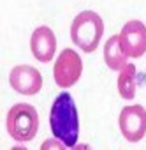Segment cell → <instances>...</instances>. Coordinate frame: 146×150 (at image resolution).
Wrapping results in <instances>:
<instances>
[{
	"label": "cell",
	"mask_w": 146,
	"mask_h": 150,
	"mask_svg": "<svg viewBox=\"0 0 146 150\" xmlns=\"http://www.w3.org/2000/svg\"><path fill=\"white\" fill-rule=\"evenodd\" d=\"M49 127L53 136L67 148H72L76 145L79 136V118L76 103L70 97V94L63 92L55 99L49 113Z\"/></svg>",
	"instance_id": "6da1fadb"
},
{
	"label": "cell",
	"mask_w": 146,
	"mask_h": 150,
	"mask_svg": "<svg viewBox=\"0 0 146 150\" xmlns=\"http://www.w3.org/2000/svg\"><path fill=\"white\" fill-rule=\"evenodd\" d=\"M6 127L14 141H32L39 129V113L32 104L20 103L14 104L6 118Z\"/></svg>",
	"instance_id": "3957f363"
},
{
	"label": "cell",
	"mask_w": 146,
	"mask_h": 150,
	"mask_svg": "<svg viewBox=\"0 0 146 150\" xmlns=\"http://www.w3.org/2000/svg\"><path fill=\"white\" fill-rule=\"evenodd\" d=\"M127 58L128 57L123 53L121 44H120V35H111L107 39V42L104 44V60H106V65L111 71H121L127 65Z\"/></svg>",
	"instance_id": "9c48e42d"
},
{
	"label": "cell",
	"mask_w": 146,
	"mask_h": 150,
	"mask_svg": "<svg viewBox=\"0 0 146 150\" xmlns=\"http://www.w3.org/2000/svg\"><path fill=\"white\" fill-rule=\"evenodd\" d=\"M9 83L21 96H35L42 88V76L35 67L21 64L13 67L9 74Z\"/></svg>",
	"instance_id": "52a82bcc"
},
{
	"label": "cell",
	"mask_w": 146,
	"mask_h": 150,
	"mask_svg": "<svg viewBox=\"0 0 146 150\" xmlns=\"http://www.w3.org/2000/svg\"><path fill=\"white\" fill-rule=\"evenodd\" d=\"M104 34V21L93 11L79 13L70 25V39L85 53H92L99 48Z\"/></svg>",
	"instance_id": "7a4b0ae2"
},
{
	"label": "cell",
	"mask_w": 146,
	"mask_h": 150,
	"mask_svg": "<svg viewBox=\"0 0 146 150\" xmlns=\"http://www.w3.org/2000/svg\"><path fill=\"white\" fill-rule=\"evenodd\" d=\"M120 44L127 57L139 58L146 53V27L139 20L127 21L120 32Z\"/></svg>",
	"instance_id": "8992f818"
},
{
	"label": "cell",
	"mask_w": 146,
	"mask_h": 150,
	"mask_svg": "<svg viewBox=\"0 0 146 150\" xmlns=\"http://www.w3.org/2000/svg\"><path fill=\"white\" fill-rule=\"evenodd\" d=\"M30 50L35 60L48 64L56 51V37L49 27H37L30 37Z\"/></svg>",
	"instance_id": "ba28073f"
},
{
	"label": "cell",
	"mask_w": 146,
	"mask_h": 150,
	"mask_svg": "<svg viewBox=\"0 0 146 150\" xmlns=\"http://www.w3.org/2000/svg\"><path fill=\"white\" fill-rule=\"evenodd\" d=\"M83 72V60L81 57L70 48H65L60 57L55 62L53 67V78L55 83L62 88H69L72 85H76L78 80L81 78Z\"/></svg>",
	"instance_id": "277c9868"
},
{
	"label": "cell",
	"mask_w": 146,
	"mask_h": 150,
	"mask_svg": "<svg viewBox=\"0 0 146 150\" xmlns=\"http://www.w3.org/2000/svg\"><path fill=\"white\" fill-rule=\"evenodd\" d=\"M118 92L123 99H134L137 81H135V65L127 64L121 71H118Z\"/></svg>",
	"instance_id": "30bf717a"
},
{
	"label": "cell",
	"mask_w": 146,
	"mask_h": 150,
	"mask_svg": "<svg viewBox=\"0 0 146 150\" xmlns=\"http://www.w3.org/2000/svg\"><path fill=\"white\" fill-rule=\"evenodd\" d=\"M123 138L130 143H137L146 134V110L141 104L125 106L118 118Z\"/></svg>",
	"instance_id": "5b68a950"
}]
</instances>
